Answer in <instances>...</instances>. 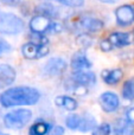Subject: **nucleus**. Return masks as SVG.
<instances>
[{
	"mask_svg": "<svg viewBox=\"0 0 134 135\" xmlns=\"http://www.w3.org/2000/svg\"><path fill=\"white\" fill-rule=\"evenodd\" d=\"M40 100V93L31 86H16L0 95V104L5 108L18 105H33Z\"/></svg>",
	"mask_w": 134,
	"mask_h": 135,
	"instance_id": "f257e3e1",
	"label": "nucleus"
},
{
	"mask_svg": "<svg viewBox=\"0 0 134 135\" xmlns=\"http://www.w3.org/2000/svg\"><path fill=\"white\" fill-rule=\"evenodd\" d=\"M28 28L31 33H40V35H47V33H59L63 31V25L55 19H51L46 16L36 13L28 21Z\"/></svg>",
	"mask_w": 134,
	"mask_h": 135,
	"instance_id": "f03ea898",
	"label": "nucleus"
},
{
	"mask_svg": "<svg viewBox=\"0 0 134 135\" xmlns=\"http://www.w3.org/2000/svg\"><path fill=\"white\" fill-rule=\"evenodd\" d=\"M25 28L24 20L11 12H0V35L16 36Z\"/></svg>",
	"mask_w": 134,
	"mask_h": 135,
	"instance_id": "7ed1b4c3",
	"label": "nucleus"
},
{
	"mask_svg": "<svg viewBox=\"0 0 134 135\" xmlns=\"http://www.w3.org/2000/svg\"><path fill=\"white\" fill-rule=\"evenodd\" d=\"M73 27L81 33H97L103 30L104 23L100 18L90 16H78L73 19Z\"/></svg>",
	"mask_w": 134,
	"mask_h": 135,
	"instance_id": "20e7f679",
	"label": "nucleus"
},
{
	"mask_svg": "<svg viewBox=\"0 0 134 135\" xmlns=\"http://www.w3.org/2000/svg\"><path fill=\"white\" fill-rule=\"evenodd\" d=\"M32 119V112L28 109H16L4 116V124L9 129H21Z\"/></svg>",
	"mask_w": 134,
	"mask_h": 135,
	"instance_id": "39448f33",
	"label": "nucleus"
},
{
	"mask_svg": "<svg viewBox=\"0 0 134 135\" xmlns=\"http://www.w3.org/2000/svg\"><path fill=\"white\" fill-rule=\"evenodd\" d=\"M116 24L121 27H128L134 24V6L130 4L120 5L114 9Z\"/></svg>",
	"mask_w": 134,
	"mask_h": 135,
	"instance_id": "423d86ee",
	"label": "nucleus"
},
{
	"mask_svg": "<svg viewBox=\"0 0 134 135\" xmlns=\"http://www.w3.org/2000/svg\"><path fill=\"white\" fill-rule=\"evenodd\" d=\"M21 54H23L24 58L26 59H39L49 54V46L27 42L21 46Z\"/></svg>",
	"mask_w": 134,
	"mask_h": 135,
	"instance_id": "0eeeda50",
	"label": "nucleus"
},
{
	"mask_svg": "<svg viewBox=\"0 0 134 135\" xmlns=\"http://www.w3.org/2000/svg\"><path fill=\"white\" fill-rule=\"evenodd\" d=\"M68 68V64L61 57H52L50 58L43 66V72L45 76L49 77H56L62 75Z\"/></svg>",
	"mask_w": 134,
	"mask_h": 135,
	"instance_id": "6e6552de",
	"label": "nucleus"
},
{
	"mask_svg": "<svg viewBox=\"0 0 134 135\" xmlns=\"http://www.w3.org/2000/svg\"><path fill=\"white\" fill-rule=\"evenodd\" d=\"M99 103L101 105L102 110L106 113H113L120 105V98L116 94L112 93V91H106V93L101 94L99 97Z\"/></svg>",
	"mask_w": 134,
	"mask_h": 135,
	"instance_id": "1a4fd4ad",
	"label": "nucleus"
},
{
	"mask_svg": "<svg viewBox=\"0 0 134 135\" xmlns=\"http://www.w3.org/2000/svg\"><path fill=\"white\" fill-rule=\"evenodd\" d=\"M70 66L74 72L77 71H84V70H90L93 66V63L88 58L87 54L84 51H77L73 55L70 62Z\"/></svg>",
	"mask_w": 134,
	"mask_h": 135,
	"instance_id": "9d476101",
	"label": "nucleus"
},
{
	"mask_svg": "<svg viewBox=\"0 0 134 135\" xmlns=\"http://www.w3.org/2000/svg\"><path fill=\"white\" fill-rule=\"evenodd\" d=\"M108 39L114 47H125L134 42L133 35L130 32H113L109 35Z\"/></svg>",
	"mask_w": 134,
	"mask_h": 135,
	"instance_id": "9b49d317",
	"label": "nucleus"
},
{
	"mask_svg": "<svg viewBox=\"0 0 134 135\" xmlns=\"http://www.w3.org/2000/svg\"><path fill=\"white\" fill-rule=\"evenodd\" d=\"M71 79H73L75 83L82 84L84 86H93L95 83H96V75L94 74L90 70H84V71H77L74 72L73 76H71Z\"/></svg>",
	"mask_w": 134,
	"mask_h": 135,
	"instance_id": "f8f14e48",
	"label": "nucleus"
},
{
	"mask_svg": "<svg viewBox=\"0 0 134 135\" xmlns=\"http://www.w3.org/2000/svg\"><path fill=\"white\" fill-rule=\"evenodd\" d=\"M16 70L8 64H0V85H11L16 81Z\"/></svg>",
	"mask_w": 134,
	"mask_h": 135,
	"instance_id": "ddd939ff",
	"label": "nucleus"
},
{
	"mask_svg": "<svg viewBox=\"0 0 134 135\" xmlns=\"http://www.w3.org/2000/svg\"><path fill=\"white\" fill-rule=\"evenodd\" d=\"M101 77L103 82L108 85H115L122 79L123 71L121 69H106L102 71Z\"/></svg>",
	"mask_w": 134,
	"mask_h": 135,
	"instance_id": "4468645a",
	"label": "nucleus"
},
{
	"mask_svg": "<svg viewBox=\"0 0 134 135\" xmlns=\"http://www.w3.org/2000/svg\"><path fill=\"white\" fill-rule=\"evenodd\" d=\"M114 134L115 135H134L133 123L127 119H119L114 123Z\"/></svg>",
	"mask_w": 134,
	"mask_h": 135,
	"instance_id": "2eb2a0df",
	"label": "nucleus"
},
{
	"mask_svg": "<svg viewBox=\"0 0 134 135\" xmlns=\"http://www.w3.org/2000/svg\"><path fill=\"white\" fill-rule=\"evenodd\" d=\"M52 124L44 121H37L28 129V135H49L52 131Z\"/></svg>",
	"mask_w": 134,
	"mask_h": 135,
	"instance_id": "dca6fc26",
	"label": "nucleus"
},
{
	"mask_svg": "<svg viewBox=\"0 0 134 135\" xmlns=\"http://www.w3.org/2000/svg\"><path fill=\"white\" fill-rule=\"evenodd\" d=\"M36 13L46 16L51 19H56V18H58V16H59L58 8H56L54 5L49 4V2H43V4H40L39 6H37Z\"/></svg>",
	"mask_w": 134,
	"mask_h": 135,
	"instance_id": "f3484780",
	"label": "nucleus"
},
{
	"mask_svg": "<svg viewBox=\"0 0 134 135\" xmlns=\"http://www.w3.org/2000/svg\"><path fill=\"white\" fill-rule=\"evenodd\" d=\"M55 104L68 112H74L77 108V102L70 96H57L55 98Z\"/></svg>",
	"mask_w": 134,
	"mask_h": 135,
	"instance_id": "a211bd4d",
	"label": "nucleus"
},
{
	"mask_svg": "<svg viewBox=\"0 0 134 135\" xmlns=\"http://www.w3.org/2000/svg\"><path fill=\"white\" fill-rule=\"evenodd\" d=\"M97 126V122L95 120V117L90 114H85L84 117L81 119V123L80 127H78V131L82 132V133H87V132H90Z\"/></svg>",
	"mask_w": 134,
	"mask_h": 135,
	"instance_id": "6ab92c4d",
	"label": "nucleus"
},
{
	"mask_svg": "<svg viewBox=\"0 0 134 135\" xmlns=\"http://www.w3.org/2000/svg\"><path fill=\"white\" fill-rule=\"evenodd\" d=\"M122 96L125 100L133 101L134 100V78L127 79L122 86Z\"/></svg>",
	"mask_w": 134,
	"mask_h": 135,
	"instance_id": "aec40b11",
	"label": "nucleus"
},
{
	"mask_svg": "<svg viewBox=\"0 0 134 135\" xmlns=\"http://www.w3.org/2000/svg\"><path fill=\"white\" fill-rule=\"evenodd\" d=\"M81 119H82V117H81L80 115H76V114L69 115L65 120L66 127H68L69 129H71V131H76V129L78 131V127H80V123H81Z\"/></svg>",
	"mask_w": 134,
	"mask_h": 135,
	"instance_id": "412c9836",
	"label": "nucleus"
},
{
	"mask_svg": "<svg viewBox=\"0 0 134 135\" xmlns=\"http://www.w3.org/2000/svg\"><path fill=\"white\" fill-rule=\"evenodd\" d=\"M49 1L58 2V4L70 7V8H81L84 6V0H49Z\"/></svg>",
	"mask_w": 134,
	"mask_h": 135,
	"instance_id": "4be33fe9",
	"label": "nucleus"
},
{
	"mask_svg": "<svg viewBox=\"0 0 134 135\" xmlns=\"http://www.w3.org/2000/svg\"><path fill=\"white\" fill-rule=\"evenodd\" d=\"M76 43H77L82 49H87V47H89L90 45H92L93 39L89 36V33H80V35L77 36V38H76Z\"/></svg>",
	"mask_w": 134,
	"mask_h": 135,
	"instance_id": "5701e85b",
	"label": "nucleus"
},
{
	"mask_svg": "<svg viewBox=\"0 0 134 135\" xmlns=\"http://www.w3.org/2000/svg\"><path fill=\"white\" fill-rule=\"evenodd\" d=\"M112 127L109 123H101L92 131V135H111Z\"/></svg>",
	"mask_w": 134,
	"mask_h": 135,
	"instance_id": "b1692460",
	"label": "nucleus"
},
{
	"mask_svg": "<svg viewBox=\"0 0 134 135\" xmlns=\"http://www.w3.org/2000/svg\"><path fill=\"white\" fill-rule=\"evenodd\" d=\"M100 49L103 52H109L114 49V46L112 45V43L109 42L108 38H107V39H102L101 42H100Z\"/></svg>",
	"mask_w": 134,
	"mask_h": 135,
	"instance_id": "393cba45",
	"label": "nucleus"
},
{
	"mask_svg": "<svg viewBox=\"0 0 134 135\" xmlns=\"http://www.w3.org/2000/svg\"><path fill=\"white\" fill-rule=\"evenodd\" d=\"M8 51H11V45L5 39L0 38V55L6 54V52H8Z\"/></svg>",
	"mask_w": 134,
	"mask_h": 135,
	"instance_id": "a878e982",
	"label": "nucleus"
},
{
	"mask_svg": "<svg viewBox=\"0 0 134 135\" xmlns=\"http://www.w3.org/2000/svg\"><path fill=\"white\" fill-rule=\"evenodd\" d=\"M50 135H64V128L61 126L54 127L52 131L50 132Z\"/></svg>",
	"mask_w": 134,
	"mask_h": 135,
	"instance_id": "bb28decb",
	"label": "nucleus"
},
{
	"mask_svg": "<svg viewBox=\"0 0 134 135\" xmlns=\"http://www.w3.org/2000/svg\"><path fill=\"white\" fill-rule=\"evenodd\" d=\"M0 1L8 5V6H19L23 0H0Z\"/></svg>",
	"mask_w": 134,
	"mask_h": 135,
	"instance_id": "cd10ccee",
	"label": "nucleus"
},
{
	"mask_svg": "<svg viewBox=\"0 0 134 135\" xmlns=\"http://www.w3.org/2000/svg\"><path fill=\"white\" fill-rule=\"evenodd\" d=\"M126 119H127L131 123L134 124V108H131V109L127 110V113H126Z\"/></svg>",
	"mask_w": 134,
	"mask_h": 135,
	"instance_id": "c85d7f7f",
	"label": "nucleus"
},
{
	"mask_svg": "<svg viewBox=\"0 0 134 135\" xmlns=\"http://www.w3.org/2000/svg\"><path fill=\"white\" fill-rule=\"evenodd\" d=\"M100 2H103V4H115L118 0H97Z\"/></svg>",
	"mask_w": 134,
	"mask_h": 135,
	"instance_id": "c756f323",
	"label": "nucleus"
},
{
	"mask_svg": "<svg viewBox=\"0 0 134 135\" xmlns=\"http://www.w3.org/2000/svg\"><path fill=\"white\" fill-rule=\"evenodd\" d=\"M132 35H133V39H134V30H133V32H132Z\"/></svg>",
	"mask_w": 134,
	"mask_h": 135,
	"instance_id": "7c9ffc66",
	"label": "nucleus"
},
{
	"mask_svg": "<svg viewBox=\"0 0 134 135\" xmlns=\"http://www.w3.org/2000/svg\"><path fill=\"white\" fill-rule=\"evenodd\" d=\"M2 135H6V134H2Z\"/></svg>",
	"mask_w": 134,
	"mask_h": 135,
	"instance_id": "2f4dec72",
	"label": "nucleus"
}]
</instances>
